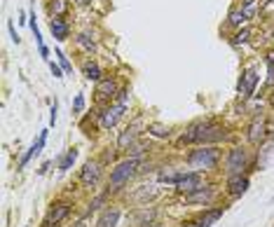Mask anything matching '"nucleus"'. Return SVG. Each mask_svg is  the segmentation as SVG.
Listing matches in <instances>:
<instances>
[{
    "instance_id": "nucleus-24",
    "label": "nucleus",
    "mask_w": 274,
    "mask_h": 227,
    "mask_svg": "<svg viewBox=\"0 0 274 227\" xmlns=\"http://www.w3.org/2000/svg\"><path fill=\"white\" fill-rule=\"evenodd\" d=\"M155 195H157V187H155V185H141V190L131 197V202L134 204H148V199H152Z\"/></svg>"
},
{
    "instance_id": "nucleus-11",
    "label": "nucleus",
    "mask_w": 274,
    "mask_h": 227,
    "mask_svg": "<svg viewBox=\"0 0 274 227\" xmlns=\"http://www.w3.org/2000/svg\"><path fill=\"white\" fill-rule=\"evenodd\" d=\"M246 138H249L251 145L260 147L262 143H265V138H267V122H265V120H260V117H256V120H253V122L249 124Z\"/></svg>"
},
{
    "instance_id": "nucleus-35",
    "label": "nucleus",
    "mask_w": 274,
    "mask_h": 227,
    "mask_svg": "<svg viewBox=\"0 0 274 227\" xmlns=\"http://www.w3.org/2000/svg\"><path fill=\"white\" fill-rule=\"evenodd\" d=\"M49 70H52V75H54L56 80H61V78L66 75V73H63V68H61L59 63H54V61H49Z\"/></svg>"
},
{
    "instance_id": "nucleus-3",
    "label": "nucleus",
    "mask_w": 274,
    "mask_h": 227,
    "mask_svg": "<svg viewBox=\"0 0 274 227\" xmlns=\"http://www.w3.org/2000/svg\"><path fill=\"white\" fill-rule=\"evenodd\" d=\"M220 162V150L218 145H204V147H197L188 155V166L192 171H213Z\"/></svg>"
},
{
    "instance_id": "nucleus-29",
    "label": "nucleus",
    "mask_w": 274,
    "mask_h": 227,
    "mask_svg": "<svg viewBox=\"0 0 274 227\" xmlns=\"http://www.w3.org/2000/svg\"><path fill=\"white\" fill-rule=\"evenodd\" d=\"M148 150H150V145H148V143H139V141H136L134 145L129 147V157H143Z\"/></svg>"
},
{
    "instance_id": "nucleus-1",
    "label": "nucleus",
    "mask_w": 274,
    "mask_h": 227,
    "mask_svg": "<svg viewBox=\"0 0 274 227\" xmlns=\"http://www.w3.org/2000/svg\"><path fill=\"white\" fill-rule=\"evenodd\" d=\"M230 138V131L225 127L216 124L213 120H199V122L190 124L188 129L181 134L178 138V145H192V143H199V145H216V143H223Z\"/></svg>"
},
{
    "instance_id": "nucleus-2",
    "label": "nucleus",
    "mask_w": 274,
    "mask_h": 227,
    "mask_svg": "<svg viewBox=\"0 0 274 227\" xmlns=\"http://www.w3.org/2000/svg\"><path fill=\"white\" fill-rule=\"evenodd\" d=\"M141 166H143V157H127V160L117 162L115 169L110 171L108 187H106V190H108L110 195L122 192V190H124V185H127L129 180H131L136 173L141 171Z\"/></svg>"
},
{
    "instance_id": "nucleus-4",
    "label": "nucleus",
    "mask_w": 274,
    "mask_h": 227,
    "mask_svg": "<svg viewBox=\"0 0 274 227\" xmlns=\"http://www.w3.org/2000/svg\"><path fill=\"white\" fill-rule=\"evenodd\" d=\"M249 169V153L242 145L230 147V153L225 157V171L227 176H242Z\"/></svg>"
},
{
    "instance_id": "nucleus-36",
    "label": "nucleus",
    "mask_w": 274,
    "mask_h": 227,
    "mask_svg": "<svg viewBox=\"0 0 274 227\" xmlns=\"http://www.w3.org/2000/svg\"><path fill=\"white\" fill-rule=\"evenodd\" d=\"M115 153H117V147H115V150H110V147H108V150H106V153H104V160H101V162H104V164H108V162H113V160H115Z\"/></svg>"
},
{
    "instance_id": "nucleus-14",
    "label": "nucleus",
    "mask_w": 274,
    "mask_h": 227,
    "mask_svg": "<svg viewBox=\"0 0 274 227\" xmlns=\"http://www.w3.org/2000/svg\"><path fill=\"white\" fill-rule=\"evenodd\" d=\"M120 218H122V209H120V206H115V204H108V206L101 211V215H98L96 227H117Z\"/></svg>"
},
{
    "instance_id": "nucleus-32",
    "label": "nucleus",
    "mask_w": 274,
    "mask_h": 227,
    "mask_svg": "<svg viewBox=\"0 0 274 227\" xmlns=\"http://www.w3.org/2000/svg\"><path fill=\"white\" fill-rule=\"evenodd\" d=\"M85 103H87V101H85V94H78V96L73 98V112H75V115H80V112L85 110Z\"/></svg>"
},
{
    "instance_id": "nucleus-27",
    "label": "nucleus",
    "mask_w": 274,
    "mask_h": 227,
    "mask_svg": "<svg viewBox=\"0 0 274 227\" xmlns=\"http://www.w3.org/2000/svg\"><path fill=\"white\" fill-rule=\"evenodd\" d=\"M148 134L150 136H155V138H169L171 136V131H169V127L166 124H159V122H152V124H148Z\"/></svg>"
},
{
    "instance_id": "nucleus-30",
    "label": "nucleus",
    "mask_w": 274,
    "mask_h": 227,
    "mask_svg": "<svg viewBox=\"0 0 274 227\" xmlns=\"http://www.w3.org/2000/svg\"><path fill=\"white\" fill-rule=\"evenodd\" d=\"M108 195H110V192L106 190V192H101V195L94 197V199H91V204H89V211H87V213H91V211H98V209H101V206L106 204V199H108Z\"/></svg>"
},
{
    "instance_id": "nucleus-45",
    "label": "nucleus",
    "mask_w": 274,
    "mask_h": 227,
    "mask_svg": "<svg viewBox=\"0 0 274 227\" xmlns=\"http://www.w3.org/2000/svg\"><path fill=\"white\" fill-rule=\"evenodd\" d=\"M75 227H87V225H85V220H80V222H75Z\"/></svg>"
},
{
    "instance_id": "nucleus-23",
    "label": "nucleus",
    "mask_w": 274,
    "mask_h": 227,
    "mask_svg": "<svg viewBox=\"0 0 274 227\" xmlns=\"http://www.w3.org/2000/svg\"><path fill=\"white\" fill-rule=\"evenodd\" d=\"M181 176H183V171H178L174 166H166V169H162V171L157 173V180L159 183H166V185H176Z\"/></svg>"
},
{
    "instance_id": "nucleus-46",
    "label": "nucleus",
    "mask_w": 274,
    "mask_h": 227,
    "mask_svg": "<svg viewBox=\"0 0 274 227\" xmlns=\"http://www.w3.org/2000/svg\"><path fill=\"white\" fill-rule=\"evenodd\" d=\"M269 101H272V105H274V94H272V98H269Z\"/></svg>"
},
{
    "instance_id": "nucleus-40",
    "label": "nucleus",
    "mask_w": 274,
    "mask_h": 227,
    "mask_svg": "<svg viewBox=\"0 0 274 227\" xmlns=\"http://www.w3.org/2000/svg\"><path fill=\"white\" fill-rule=\"evenodd\" d=\"M38 52H40V56H43L45 61H49V49H47V47H40Z\"/></svg>"
},
{
    "instance_id": "nucleus-9",
    "label": "nucleus",
    "mask_w": 274,
    "mask_h": 227,
    "mask_svg": "<svg viewBox=\"0 0 274 227\" xmlns=\"http://www.w3.org/2000/svg\"><path fill=\"white\" fill-rule=\"evenodd\" d=\"M101 173H104V162L98 160L85 162V166L80 169V183L85 187H96V183L101 180Z\"/></svg>"
},
{
    "instance_id": "nucleus-20",
    "label": "nucleus",
    "mask_w": 274,
    "mask_h": 227,
    "mask_svg": "<svg viewBox=\"0 0 274 227\" xmlns=\"http://www.w3.org/2000/svg\"><path fill=\"white\" fill-rule=\"evenodd\" d=\"M82 75H85L87 80H91V82L104 80V70H101V66H98L96 61H85V63H82Z\"/></svg>"
},
{
    "instance_id": "nucleus-19",
    "label": "nucleus",
    "mask_w": 274,
    "mask_h": 227,
    "mask_svg": "<svg viewBox=\"0 0 274 227\" xmlns=\"http://www.w3.org/2000/svg\"><path fill=\"white\" fill-rule=\"evenodd\" d=\"M152 220H155V209H148V206H141L134 213V218H131L134 227H148L152 225Z\"/></svg>"
},
{
    "instance_id": "nucleus-33",
    "label": "nucleus",
    "mask_w": 274,
    "mask_h": 227,
    "mask_svg": "<svg viewBox=\"0 0 274 227\" xmlns=\"http://www.w3.org/2000/svg\"><path fill=\"white\" fill-rule=\"evenodd\" d=\"M115 101H117V103H122V105H127V108H129V101H131V96H129V89H127V87H122L120 94L115 96Z\"/></svg>"
},
{
    "instance_id": "nucleus-13",
    "label": "nucleus",
    "mask_w": 274,
    "mask_h": 227,
    "mask_svg": "<svg viewBox=\"0 0 274 227\" xmlns=\"http://www.w3.org/2000/svg\"><path fill=\"white\" fill-rule=\"evenodd\" d=\"M120 89L122 87L117 85V80H113V78H104V80L96 82V94H98V98H104V101H115Z\"/></svg>"
},
{
    "instance_id": "nucleus-39",
    "label": "nucleus",
    "mask_w": 274,
    "mask_h": 227,
    "mask_svg": "<svg viewBox=\"0 0 274 227\" xmlns=\"http://www.w3.org/2000/svg\"><path fill=\"white\" fill-rule=\"evenodd\" d=\"M267 82H265V85L267 87H274V66H267Z\"/></svg>"
},
{
    "instance_id": "nucleus-10",
    "label": "nucleus",
    "mask_w": 274,
    "mask_h": 227,
    "mask_svg": "<svg viewBox=\"0 0 274 227\" xmlns=\"http://www.w3.org/2000/svg\"><path fill=\"white\" fill-rule=\"evenodd\" d=\"M174 187H176L181 195H190V192H197L199 187H204V178H201L199 171H188V169H185Z\"/></svg>"
},
{
    "instance_id": "nucleus-16",
    "label": "nucleus",
    "mask_w": 274,
    "mask_h": 227,
    "mask_svg": "<svg viewBox=\"0 0 274 227\" xmlns=\"http://www.w3.org/2000/svg\"><path fill=\"white\" fill-rule=\"evenodd\" d=\"M223 213H225V206H216V209H207L201 215H197V227H211L216 225V222L223 218Z\"/></svg>"
},
{
    "instance_id": "nucleus-42",
    "label": "nucleus",
    "mask_w": 274,
    "mask_h": 227,
    "mask_svg": "<svg viewBox=\"0 0 274 227\" xmlns=\"http://www.w3.org/2000/svg\"><path fill=\"white\" fill-rule=\"evenodd\" d=\"M49 164H52V162H45V164H43V166H40V169H38V173H47Z\"/></svg>"
},
{
    "instance_id": "nucleus-22",
    "label": "nucleus",
    "mask_w": 274,
    "mask_h": 227,
    "mask_svg": "<svg viewBox=\"0 0 274 227\" xmlns=\"http://www.w3.org/2000/svg\"><path fill=\"white\" fill-rule=\"evenodd\" d=\"M75 43H78L80 49H85V52H96V37L91 35V31H82L78 33V37H75Z\"/></svg>"
},
{
    "instance_id": "nucleus-7",
    "label": "nucleus",
    "mask_w": 274,
    "mask_h": 227,
    "mask_svg": "<svg viewBox=\"0 0 274 227\" xmlns=\"http://www.w3.org/2000/svg\"><path fill=\"white\" fill-rule=\"evenodd\" d=\"M258 80H260V75H258L253 68H246V70H244L242 78H239V82H237V96H239V101H249V98L256 94Z\"/></svg>"
},
{
    "instance_id": "nucleus-17",
    "label": "nucleus",
    "mask_w": 274,
    "mask_h": 227,
    "mask_svg": "<svg viewBox=\"0 0 274 227\" xmlns=\"http://www.w3.org/2000/svg\"><path fill=\"white\" fill-rule=\"evenodd\" d=\"M213 197H216V190H213V185H204V187H199L197 192H190V195H185V202L188 204H211Z\"/></svg>"
},
{
    "instance_id": "nucleus-8",
    "label": "nucleus",
    "mask_w": 274,
    "mask_h": 227,
    "mask_svg": "<svg viewBox=\"0 0 274 227\" xmlns=\"http://www.w3.org/2000/svg\"><path fill=\"white\" fill-rule=\"evenodd\" d=\"M71 206H73L71 202H54L52 206H49L47 215H45L43 227H59L61 222L71 215Z\"/></svg>"
},
{
    "instance_id": "nucleus-5",
    "label": "nucleus",
    "mask_w": 274,
    "mask_h": 227,
    "mask_svg": "<svg viewBox=\"0 0 274 227\" xmlns=\"http://www.w3.org/2000/svg\"><path fill=\"white\" fill-rule=\"evenodd\" d=\"M141 131H143V122H141V117H136L134 122L127 124V127L120 131V136H117V143H115L117 153H129V147L139 141Z\"/></svg>"
},
{
    "instance_id": "nucleus-37",
    "label": "nucleus",
    "mask_w": 274,
    "mask_h": 227,
    "mask_svg": "<svg viewBox=\"0 0 274 227\" xmlns=\"http://www.w3.org/2000/svg\"><path fill=\"white\" fill-rule=\"evenodd\" d=\"M56 110H59V103H52V115H49V127H54L56 124Z\"/></svg>"
},
{
    "instance_id": "nucleus-25",
    "label": "nucleus",
    "mask_w": 274,
    "mask_h": 227,
    "mask_svg": "<svg viewBox=\"0 0 274 227\" xmlns=\"http://www.w3.org/2000/svg\"><path fill=\"white\" fill-rule=\"evenodd\" d=\"M246 21H249V17L244 14L242 7H234V10H230V14H227V24L234 26V28H242Z\"/></svg>"
},
{
    "instance_id": "nucleus-44",
    "label": "nucleus",
    "mask_w": 274,
    "mask_h": 227,
    "mask_svg": "<svg viewBox=\"0 0 274 227\" xmlns=\"http://www.w3.org/2000/svg\"><path fill=\"white\" fill-rule=\"evenodd\" d=\"M183 227H197V222H195V220H190V222H185Z\"/></svg>"
},
{
    "instance_id": "nucleus-43",
    "label": "nucleus",
    "mask_w": 274,
    "mask_h": 227,
    "mask_svg": "<svg viewBox=\"0 0 274 227\" xmlns=\"http://www.w3.org/2000/svg\"><path fill=\"white\" fill-rule=\"evenodd\" d=\"M75 3H78V5H89L91 0H75Z\"/></svg>"
},
{
    "instance_id": "nucleus-18",
    "label": "nucleus",
    "mask_w": 274,
    "mask_h": 227,
    "mask_svg": "<svg viewBox=\"0 0 274 227\" xmlns=\"http://www.w3.org/2000/svg\"><path fill=\"white\" fill-rule=\"evenodd\" d=\"M49 31H52V37H56L59 43H63V40L71 37V24H68L66 19H52Z\"/></svg>"
},
{
    "instance_id": "nucleus-26",
    "label": "nucleus",
    "mask_w": 274,
    "mask_h": 227,
    "mask_svg": "<svg viewBox=\"0 0 274 227\" xmlns=\"http://www.w3.org/2000/svg\"><path fill=\"white\" fill-rule=\"evenodd\" d=\"M75 160H78V150L75 147H71V150H66V155L61 157L59 162V171H71L75 164Z\"/></svg>"
},
{
    "instance_id": "nucleus-34",
    "label": "nucleus",
    "mask_w": 274,
    "mask_h": 227,
    "mask_svg": "<svg viewBox=\"0 0 274 227\" xmlns=\"http://www.w3.org/2000/svg\"><path fill=\"white\" fill-rule=\"evenodd\" d=\"M256 5H258V3H256V0H246V3H244V5H242V10H244V14H246V17H253V14H256Z\"/></svg>"
},
{
    "instance_id": "nucleus-38",
    "label": "nucleus",
    "mask_w": 274,
    "mask_h": 227,
    "mask_svg": "<svg viewBox=\"0 0 274 227\" xmlns=\"http://www.w3.org/2000/svg\"><path fill=\"white\" fill-rule=\"evenodd\" d=\"M7 28H10V35H12V40H14V43H21V37H19V33H17V28H14V24H12V21H10V24H7Z\"/></svg>"
},
{
    "instance_id": "nucleus-47",
    "label": "nucleus",
    "mask_w": 274,
    "mask_h": 227,
    "mask_svg": "<svg viewBox=\"0 0 274 227\" xmlns=\"http://www.w3.org/2000/svg\"><path fill=\"white\" fill-rule=\"evenodd\" d=\"M269 3H274V0H269Z\"/></svg>"
},
{
    "instance_id": "nucleus-21",
    "label": "nucleus",
    "mask_w": 274,
    "mask_h": 227,
    "mask_svg": "<svg viewBox=\"0 0 274 227\" xmlns=\"http://www.w3.org/2000/svg\"><path fill=\"white\" fill-rule=\"evenodd\" d=\"M71 0H49V14L52 19H66Z\"/></svg>"
},
{
    "instance_id": "nucleus-31",
    "label": "nucleus",
    "mask_w": 274,
    "mask_h": 227,
    "mask_svg": "<svg viewBox=\"0 0 274 227\" xmlns=\"http://www.w3.org/2000/svg\"><path fill=\"white\" fill-rule=\"evenodd\" d=\"M54 54H56V56H59V66H61V68H63V73H73V63L68 61V56H66V54H63V52H61V49H56Z\"/></svg>"
},
{
    "instance_id": "nucleus-12",
    "label": "nucleus",
    "mask_w": 274,
    "mask_h": 227,
    "mask_svg": "<svg viewBox=\"0 0 274 227\" xmlns=\"http://www.w3.org/2000/svg\"><path fill=\"white\" fill-rule=\"evenodd\" d=\"M249 176H227V195L232 197V199H239V197H244L246 192H249Z\"/></svg>"
},
{
    "instance_id": "nucleus-15",
    "label": "nucleus",
    "mask_w": 274,
    "mask_h": 227,
    "mask_svg": "<svg viewBox=\"0 0 274 227\" xmlns=\"http://www.w3.org/2000/svg\"><path fill=\"white\" fill-rule=\"evenodd\" d=\"M47 134H49V129H43V134H40V138H38V141L33 143V145L28 147V150H26V155H24V157L19 160V166H17V169H24V166L28 164V162L33 160V157H36V155H40V153H43L45 143H47Z\"/></svg>"
},
{
    "instance_id": "nucleus-41",
    "label": "nucleus",
    "mask_w": 274,
    "mask_h": 227,
    "mask_svg": "<svg viewBox=\"0 0 274 227\" xmlns=\"http://www.w3.org/2000/svg\"><path fill=\"white\" fill-rule=\"evenodd\" d=\"M265 61H267V66H274V52H267V59Z\"/></svg>"
},
{
    "instance_id": "nucleus-6",
    "label": "nucleus",
    "mask_w": 274,
    "mask_h": 227,
    "mask_svg": "<svg viewBox=\"0 0 274 227\" xmlns=\"http://www.w3.org/2000/svg\"><path fill=\"white\" fill-rule=\"evenodd\" d=\"M129 108L127 105H122V103H113V105H106V108H101V110L96 112V117H98V124H101V129H106V131H110L113 127H115L117 122H120L122 117H124V112H127Z\"/></svg>"
},
{
    "instance_id": "nucleus-28",
    "label": "nucleus",
    "mask_w": 274,
    "mask_h": 227,
    "mask_svg": "<svg viewBox=\"0 0 274 227\" xmlns=\"http://www.w3.org/2000/svg\"><path fill=\"white\" fill-rule=\"evenodd\" d=\"M249 37H251V31L246 28V26H242V28H239V31L232 35L230 43H232V47H239V45H246V43H249Z\"/></svg>"
}]
</instances>
